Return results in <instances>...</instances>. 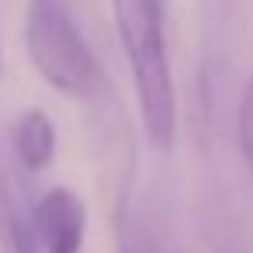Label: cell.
<instances>
[{
	"mask_svg": "<svg viewBox=\"0 0 253 253\" xmlns=\"http://www.w3.org/2000/svg\"><path fill=\"white\" fill-rule=\"evenodd\" d=\"M111 14L132 70L142 132L156 149H170L177 142V90L167 52L163 0H111Z\"/></svg>",
	"mask_w": 253,
	"mask_h": 253,
	"instance_id": "6da1fadb",
	"label": "cell"
},
{
	"mask_svg": "<svg viewBox=\"0 0 253 253\" xmlns=\"http://www.w3.org/2000/svg\"><path fill=\"white\" fill-rule=\"evenodd\" d=\"M25 45L32 66L49 87L70 97L94 94L101 80L97 56L59 0H32L25 21Z\"/></svg>",
	"mask_w": 253,
	"mask_h": 253,
	"instance_id": "7a4b0ae2",
	"label": "cell"
},
{
	"mask_svg": "<svg viewBox=\"0 0 253 253\" xmlns=\"http://www.w3.org/2000/svg\"><path fill=\"white\" fill-rule=\"evenodd\" d=\"M32 229L42 253H84L87 205L73 187H49L32 208Z\"/></svg>",
	"mask_w": 253,
	"mask_h": 253,
	"instance_id": "3957f363",
	"label": "cell"
},
{
	"mask_svg": "<svg viewBox=\"0 0 253 253\" xmlns=\"http://www.w3.org/2000/svg\"><path fill=\"white\" fill-rule=\"evenodd\" d=\"M118 253H177L167 215L149 198H132L118 211Z\"/></svg>",
	"mask_w": 253,
	"mask_h": 253,
	"instance_id": "277c9868",
	"label": "cell"
},
{
	"mask_svg": "<svg viewBox=\"0 0 253 253\" xmlns=\"http://www.w3.org/2000/svg\"><path fill=\"white\" fill-rule=\"evenodd\" d=\"M11 149H14V156L21 160L25 170H32V173L45 170L56 156V125H52V118L39 108L18 115L14 125H11Z\"/></svg>",
	"mask_w": 253,
	"mask_h": 253,
	"instance_id": "5b68a950",
	"label": "cell"
},
{
	"mask_svg": "<svg viewBox=\"0 0 253 253\" xmlns=\"http://www.w3.org/2000/svg\"><path fill=\"white\" fill-rule=\"evenodd\" d=\"M236 139H239V153L253 173V77L239 97V111H236Z\"/></svg>",
	"mask_w": 253,
	"mask_h": 253,
	"instance_id": "8992f818",
	"label": "cell"
},
{
	"mask_svg": "<svg viewBox=\"0 0 253 253\" xmlns=\"http://www.w3.org/2000/svg\"><path fill=\"white\" fill-rule=\"evenodd\" d=\"M0 253H14V239H11V218H7L4 201H0Z\"/></svg>",
	"mask_w": 253,
	"mask_h": 253,
	"instance_id": "52a82bcc",
	"label": "cell"
}]
</instances>
